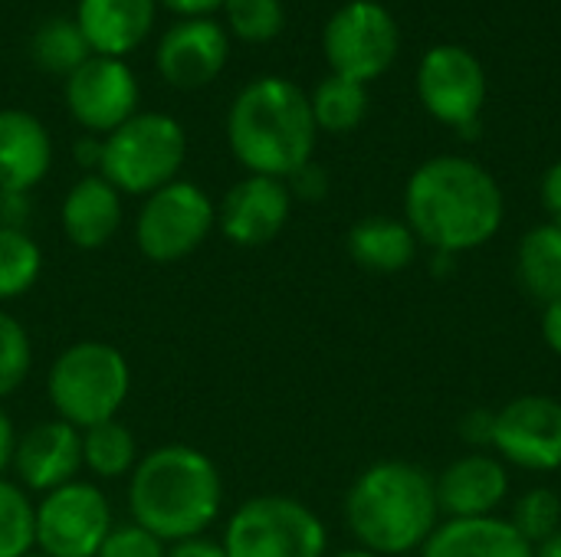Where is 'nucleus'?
Here are the masks:
<instances>
[{
    "label": "nucleus",
    "mask_w": 561,
    "mask_h": 557,
    "mask_svg": "<svg viewBox=\"0 0 561 557\" xmlns=\"http://www.w3.org/2000/svg\"><path fill=\"white\" fill-rule=\"evenodd\" d=\"M408 227L434 253H470L490 243L503 227V190L496 177L457 154L424 161L404 190Z\"/></svg>",
    "instance_id": "nucleus-1"
},
{
    "label": "nucleus",
    "mask_w": 561,
    "mask_h": 557,
    "mask_svg": "<svg viewBox=\"0 0 561 557\" xmlns=\"http://www.w3.org/2000/svg\"><path fill=\"white\" fill-rule=\"evenodd\" d=\"M316 118L309 95L279 76L253 79L230 105L227 141L233 158L263 177H293L312 161Z\"/></svg>",
    "instance_id": "nucleus-2"
},
{
    "label": "nucleus",
    "mask_w": 561,
    "mask_h": 557,
    "mask_svg": "<svg viewBox=\"0 0 561 557\" xmlns=\"http://www.w3.org/2000/svg\"><path fill=\"white\" fill-rule=\"evenodd\" d=\"M224 502L220 473L194 446L168 443L148 453L131 469L128 509L135 525L161 542H184L204 535Z\"/></svg>",
    "instance_id": "nucleus-3"
},
{
    "label": "nucleus",
    "mask_w": 561,
    "mask_h": 557,
    "mask_svg": "<svg viewBox=\"0 0 561 557\" xmlns=\"http://www.w3.org/2000/svg\"><path fill=\"white\" fill-rule=\"evenodd\" d=\"M345 519L365 552L401 557L421 552L440 525L434 479L404 460L368 466L345 499Z\"/></svg>",
    "instance_id": "nucleus-4"
},
{
    "label": "nucleus",
    "mask_w": 561,
    "mask_h": 557,
    "mask_svg": "<svg viewBox=\"0 0 561 557\" xmlns=\"http://www.w3.org/2000/svg\"><path fill=\"white\" fill-rule=\"evenodd\" d=\"M131 387V371L125 355L105 341L69 345L46 381L49 404L76 430L115 420Z\"/></svg>",
    "instance_id": "nucleus-5"
},
{
    "label": "nucleus",
    "mask_w": 561,
    "mask_h": 557,
    "mask_svg": "<svg viewBox=\"0 0 561 557\" xmlns=\"http://www.w3.org/2000/svg\"><path fill=\"white\" fill-rule=\"evenodd\" d=\"M187 154V135L164 112H135L122 128L105 135L99 174L118 194H154L178 181Z\"/></svg>",
    "instance_id": "nucleus-6"
},
{
    "label": "nucleus",
    "mask_w": 561,
    "mask_h": 557,
    "mask_svg": "<svg viewBox=\"0 0 561 557\" xmlns=\"http://www.w3.org/2000/svg\"><path fill=\"white\" fill-rule=\"evenodd\" d=\"M322 519L289 496H256L243 502L227 532V557H325Z\"/></svg>",
    "instance_id": "nucleus-7"
},
{
    "label": "nucleus",
    "mask_w": 561,
    "mask_h": 557,
    "mask_svg": "<svg viewBox=\"0 0 561 557\" xmlns=\"http://www.w3.org/2000/svg\"><path fill=\"white\" fill-rule=\"evenodd\" d=\"M214 223L217 210L210 197L191 181H171L148 194L135 223V240L151 263H178L210 236Z\"/></svg>",
    "instance_id": "nucleus-8"
},
{
    "label": "nucleus",
    "mask_w": 561,
    "mask_h": 557,
    "mask_svg": "<svg viewBox=\"0 0 561 557\" xmlns=\"http://www.w3.org/2000/svg\"><path fill=\"white\" fill-rule=\"evenodd\" d=\"M322 49L335 76L371 82L398 56V23L375 0H352L335 10L322 33Z\"/></svg>",
    "instance_id": "nucleus-9"
},
{
    "label": "nucleus",
    "mask_w": 561,
    "mask_h": 557,
    "mask_svg": "<svg viewBox=\"0 0 561 557\" xmlns=\"http://www.w3.org/2000/svg\"><path fill=\"white\" fill-rule=\"evenodd\" d=\"M112 532V509L89 483H66L36 506V545L46 557H95Z\"/></svg>",
    "instance_id": "nucleus-10"
},
{
    "label": "nucleus",
    "mask_w": 561,
    "mask_h": 557,
    "mask_svg": "<svg viewBox=\"0 0 561 557\" xmlns=\"http://www.w3.org/2000/svg\"><path fill=\"white\" fill-rule=\"evenodd\" d=\"M417 95L437 121L473 131L486 102V72L470 49L434 46L417 69Z\"/></svg>",
    "instance_id": "nucleus-11"
},
{
    "label": "nucleus",
    "mask_w": 561,
    "mask_h": 557,
    "mask_svg": "<svg viewBox=\"0 0 561 557\" xmlns=\"http://www.w3.org/2000/svg\"><path fill=\"white\" fill-rule=\"evenodd\" d=\"M493 450L503 463L526 473L561 469V404L556 397L526 394L493 417Z\"/></svg>",
    "instance_id": "nucleus-12"
},
{
    "label": "nucleus",
    "mask_w": 561,
    "mask_h": 557,
    "mask_svg": "<svg viewBox=\"0 0 561 557\" xmlns=\"http://www.w3.org/2000/svg\"><path fill=\"white\" fill-rule=\"evenodd\" d=\"M66 108L92 135H112L138 108L135 72L112 56H89L66 79Z\"/></svg>",
    "instance_id": "nucleus-13"
},
{
    "label": "nucleus",
    "mask_w": 561,
    "mask_h": 557,
    "mask_svg": "<svg viewBox=\"0 0 561 557\" xmlns=\"http://www.w3.org/2000/svg\"><path fill=\"white\" fill-rule=\"evenodd\" d=\"M289 210L293 190L286 187V181L250 174L224 194L217 223L233 246L256 250L283 233V227L289 223Z\"/></svg>",
    "instance_id": "nucleus-14"
},
{
    "label": "nucleus",
    "mask_w": 561,
    "mask_h": 557,
    "mask_svg": "<svg viewBox=\"0 0 561 557\" xmlns=\"http://www.w3.org/2000/svg\"><path fill=\"white\" fill-rule=\"evenodd\" d=\"M227 56L230 39L224 26L207 16H191L174 23L161 36L154 62L164 82H171L174 89H204L224 72Z\"/></svg>",
    "instance_id": "nucleus-15"
},
{
    "label": "nucleus",
    "mask_w": 561,
    "mask_h": 557,
    "mask_svg": "<svg viewBox=\"0 0 561 557\" xmlns=\"http://www.w3.org/2000/svg\"><path fill=\"white\" fill-rule=\"evenodd\" d=\"M82 466V430L66 420H43L30 427L13 450V469L26 489L53 492L76 479Z\"/></svg>",
    "instance_id": "nucleus-16"
},
{
    "label": "nucleus",
    "mask_w": 561,
    "mask_h": 557,
    "mask_svg": "<svg viewBox=\"0 0 561 557\" xmlns=\"http://www.w3.org/2000/svg\"><path fill=\"white\" fill-rule=\"evenodd\" d=\"M434 492L447 519H490L510 496V473L496 456L467 453L434 479Z\"/></svg>",
    "instance_id": "nucleus-17"
},
{
    "label": "nucleus",
    "mask_w": 561,
    "mask_h": 557,
    "mask_svg": "<svg viewBox=\"0 0 561 557\" xmlns=\"http://www.w3.org/2000/svg\"><path fill=\"white\" fill-rule=\"evenodd\" d=\"M53 164V141L43 121L23 108H0V194H26Z\"/></svg>",
    "instance_id": "nucleus-18"
},
{
    "label": "nucleus",
    "mask_w": 561,
    "mask_h": 557,
    "mask_svg": "<svg viewBox=\"0 0 561 557\" xmlns=\"http://www.w3.org/2000/svg\"><path fill=\"white\" fill-rule=\"evenodd\" d=\"M158 0H79L76 23L92 56L122 59L138 49L154 26Z\"/></svg>",
    "instance_id": "nucleus-19"
},
{
    "label": "nucleus",
    "mask_w": 561,
    "mask_h": 557,
    "mask_svg": "<svg viewBox=\"0 0 561 557\" xmlns=\"http://www.w3.org/2000/svg\"><path fill=\"white\" fill-rule=\"evenodd\" d=\"M421 557H536L506 519H447L424 542Z\"/></svg>",
    "instance_id": "nucleus-20"
},
{
    "label": "nucleus",
    "mask_w": 561,
    "mask_h": 557,
    "mask_svg": "<svg viewBox=\"0 0 561 557\" xmlns=\"http://www.w3.org/2000/svg\"><path fill=\"white\" fill-rule=\"evenodd\" d=\"M59 217H62V233L72 246L99 250L115 236V230L122 223L118 190L102 174L79 177L66 194Z\"/></svg>",
    "instance_id": "nucleus-21"
},
{
    "label": "nucleus",
    "mask_w": 561,
    "mask_h": 557,
    "mask_svg": "<svg viewBox=\"0 0 561 557\" xmlns=\"http://www.w3.org/2000/svg\"><path fill=\"white\" fill-rule=\"evenodd\" d=\"M348 256L368 272H401L417 256V236L404 220L365 217L348 230Z\"/></svg>",
    "instance_id": "nucleus-22"
},
{
    "label": "nucleus",
    "mask_w": 561,
    "mask_h": 557,
    "mask_svg": "<svg viewBox=\"0 0 561 557\" xmlns=\"http://www.w3.org/2000/svg\"><path fill=\"white\" fill-rule=\"evenodd\" d=\"M516 272L529 299L546 305L561 299V227L542 223L523 236Z\"/></svg>",
    "instance_id": "nucleus-23"
},
{
    "label": "nucleus",
    "mask_w": 561,
    "mask_h": 557,
    "mask_svg": "<svg viewBox=\"0 0 561 557\" xmlns=\"http://www.w3.org/2000/svg\"><path fill=\"white\" fill-rule=\"evenodd\" d=\"M309 105H312L316 128H325L332 135H345V131L362 125V118L368 112V92L362 82L332 72L329 79H322L316 85V92L309 95Z\"/></svg>",
    "instance_id": "nucleus-24"
},
{
    "label": "nucleus",
    "mask_w": 561,
    "mask_h": 557,
    "mask_svg": "<svg viewBox=\"0 0 561 557\" xmlns=\"http://www.w3.org/2000/svg\"><path fill=\"white\" fill-rule=\"evenodd\" d=\"M30 53H33V62L43 72L66 76V79L92 56L79 23L66 20V16H53V20L39 23V30L33 33Z\"/></svg>",
    "instance_id": "nucleus-25"
},
{
    "label": "nucleus",
    "mask_w": 561,
    "mask_h": 557,
    "mask_svg": "<svg viewBox=\"0 0 561 557\" xmlns=\"http://www.w3.org/2000/svg\"><path fill=\"white\" fill-rule=\"evenodd\" d=\"M138 443L131 430L118 420L95 423L82 430V466L92 469L99 479H118L128 469H135Z\"/></svg>",
    "instance_id": "nucleus-26"
},
{
    "label": "nucleus",
    "mask_w": 561,
    "mask_h": 557,
    "mask_svg": "<svg viewBox=\"0 0 561 557\" xmlns=\"http://www.w3.org/2000/svg\"><path fill=\"white\" fill-rule=\"evenodd\" d=\"M39 246L16 227H0V302L16 299L39 279Z\"/></svg>",
    "instance_id": "nucleus-27"
},
{
    "label": "nucleus",
    "mask_w": 561,
    "mask_h": 557,
    "mask_svg": "<svg viewBox=\"0 0 561 557\" xmlns=\"http://www.w3.org/2000/svg\"><path fill=\"white\" fill-rule=\"evenodd\" d=\"M36 545V509L20 486L0 479V557H26Z\"/></svg>",
    "instance_id": "nucleus-28"
},
{
    "label": "nucleus",
    "mask_w": 561,
    "mask_h": 557,
    "mask_svg": "<svg viewBox=\"0 0 561 557\" xmlns=\"http://www.w3.org/2000/svg\"><path fill=\"white\" fill-rule=\"evenodd\" d=\"M510 525L533 545H546L552 535L561 532V496L556 489H529L516 506H513V519Z\"/></svg>",
    "instance_id": "nucleus-29"
},
{
    "label": "nucleus",
    "mask_w": 561,
    "mask_h": 557,
    "mask_svg": "<svg viewBox=\"0 0 561 557\" xmlns=\"http://www.w3.org/2000/svg\"><path fill=\"white\" fill-rule=\"evenodd\" d=\"M227 26L243 43H270L286 26V10L279 0H224Z\"/></svg>",
    "instance_id": "nucleus-30"
},
{
    "label": "nucleus",
    "mask_w": 561,
    "mask_h": 557,
    "mask_svg": "<svg viewBox=\"0 0 561 557\" xmlns=\"http://www.w3.org/2000/svg\"><path fill=\"white\" fill-rule=\"evenodd\" d=\"M30 364H33V348L26 328L7 312H0V397L13 394L26 381Z\"/></svg>",
    "instance_id": "nucleus-31"
},
{
    "label": "nucleus",
    "mask_w": 561,
    "mask_h": 557,
    "mask_svg": "<svg viewBox=\"0 0 561 557\" xmlns=\"http://www.w3.org/2000/svg\"><path fill=\"white\" fill-rule=\"evenodd\" d=\"M168 548L161 538H154L148 529L128 522V525H112V532L105 535L102 548L95 557H164Z\"/></svg>",
    "instance_id": "nucleus-32"
},
{
    "label": "nucleus",
    "mask_w": 561,
    "mask_h": 557,
    "mask_svg": "<svg viewBox=\"0 0 561 557\" xmlns=\"http://www.w3.org/2000/svg\"><path fill=\"white\" fill-rule=\"evenodd\" d=\"M493 417L496 414H490V410H473V414H467L463 417V423H460V437L470 443V446H493Z\"/></svg>",
    "instance_id": "nucleus-33"
},
{
    "label": "nucleus",
    "mask_w": 561,
    "mask_h": 557,
    "mask_svg": "<svg viewBox=\"0 0 561 557\" xmlns=\"http://www.w3.org/2000/svg\"><path fill=\"white\" fill-rule=\"evenodd\" d=\"M164 557H227V552H224V542H210L204 535H194V538L174 542Z\"/></svg>",
    "instance_id": "nucleus-34"
},
{
    "label": "nucleus",
    "mask_w": 561,
    "mask_h": 557,
    "mask_svg": "<svg viewBox=\"0 0 561 557\" xmlns=\"http://www.w3.org/2000/svg\"><path fill=\"white\" fill-rule=\"evenodd\" d=\"M542 204L549 210V223L561 227V161L542 174Z\"/></svg>",
    "instance_id": "nucleus-35"
},
{
    "label": "nucleus",
    "mask_w": 561,
    "mask_h": 557,
    "mask_svg": "<svg viewBox=\"0 0 561 557\" xmlns=\"http://www.w3.org/2000/svg\"><path fill=\"white\" fill-rule=\"evenodd\" d=\"M289 181H293L296 194H302V197H309V200L322 197V194H325V187H329V181H325V171H322V167H312V161H309L302 171H296Z\"/></svg>",
    "instance_id": "nucleus-36"
},
{
    "label": "nucleus",
    "mask_w": 561,
    "mask_h": 557,
    "mask_svg": "<svg viewBox=\"0 0 561 557\" xmlns=\"http://www.w3.org/2000/svg\"><path fill=\"white\" fill-rule=\"evenodd\" d=\"M542 338H546V345L561 358V299L549 302L546 312H542Z\"/></svg>",
    "instance_id": "nucleus-37"
},
{
    "label": "nucleus",
    "mask_w": 561,
    "mask_h": 557,
    "mask_svg": "<svg viewBox=\"0 0 561 557\" xmlns=\"http://www.w3.org/2000/svg\"><path fill=\"white\" fill-rule=\"evenodd\" d=\"M161 7H168L171 13L191 20V16H207L214 13L217 7H224V0H158Z\"/></svg>",
    "instance_id": "nucleus-38"
},
{
    "label": "nucleus",
    "mask_w": 561,
    "mask_h": 557,
    "mask_svg": "<svg viewBox=\"0 0 561 557\" xmlns=\"http://www.w3.org/2000/svg\"><path fill=\"white\" fill-rule=\"evenodd\" d=\"M13 450H16V433H13V423H10L7 410L0 407V473L7 466H13Z\"/></svg>",
    "instance_id": "nucleus-39"
},
{
    "label": "nucleus",
    "mask_w": 561,
    "mask_h": 557,
    "mask_svg": "<svg viewBox=\"0 0 561 557\" xmlns=\"http://www.w3.org/2000/svg\"><path fill=\"white\" fill-rule=\"evenodd\" d=\"M536 557H561V532L559 535H552L546 545H539V548H536Z\"/></svg>",
    "instance_id": "nucleus-40"
},
{
    "label": "nucleus",
    "mask_w": 561,
    "mask_h": 557,
    "mask_svg": "<svg viewBox=\"0 0 561 557\" xmlns=\"http://www.w3.org/2000/svg\"><path fill=\"white\" fill-rule=\"evenodd\" d=\"M335 557H381V555H371V552H365V548H352V552H339Z\"/></svg>",
    "instance_id": "nucleus-41"
},
{
    "label": "nucleus",
    "mask_w": 561,
    "mask_h": 557,
    "mask_svg": "<svg viewBox=\"0 0 561 557\" xmlns=\"http://www.w3.org/2000/svg\"><path fill=\"white\" fill-rule=\"evenodd\" d=\"M26 557H46V555H26Z\"/></svg>",
    "instance_id": "nucleus-42"
}]
</instances>
